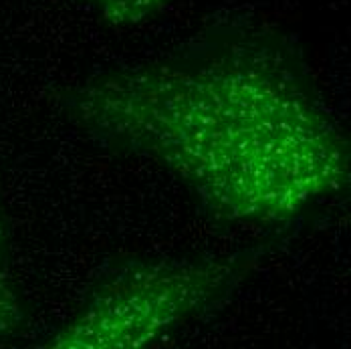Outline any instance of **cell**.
Here are the masks:
<instances>
[{"label":"cell","instance_id":"cell-3","mask_svg":"<svg viewBox=\"0 0 351 349\" xmlns=\"http://www.w3.org/2000/svg\"><path fill=\"white\" fill-rule=\"evenodd\" d=\"M166 0H89L107 23L117 27L138 25L154 16Z\"/></svg>","mask_w":351,"mask_h":349},{"label":"cell","instance_id":"cell-2","mask_svg":"<svg viewBox=\"0 0 351 349\" xmlns=\"http://www.w3.org/2000/svg\"><path fill=\"white\" fill-rule=\"evenodd\" d=\"M243 256L125 261L97 280L83 307L49 341L55 349H138L212 307L243 279Z\"/></svg>","mask_w":351,"mask_h":349},{"label":"cell","instance_id":"cell-4","mask_svg":"<svg viewBox=\"0 0 351 349\" xmlns=\"http://www.w3.org/2000/svg\"><path fill=\"white\" fill-rule=\"evenodd\" d=\"M21 323V305L12 291V285L4 265V232L0 222V339L16 329Z\"/></svg>","mask_w":351,"mask_h":349},{"label":"cell","instance_id":"cell-1","mask_svg":"<svg viewBox=\"0 0 351 349\" xmlns=\"http://www.w3.org/2000/svg\"><path fill=\"white\" fill-rule=\"evenodd\" d=\"M67 111L89 138L164 164L226 220H289L350 172L309 85L254 40L99 75Z\"/></svg>","mask_w":351,"mask_h":349}]
</instances>
